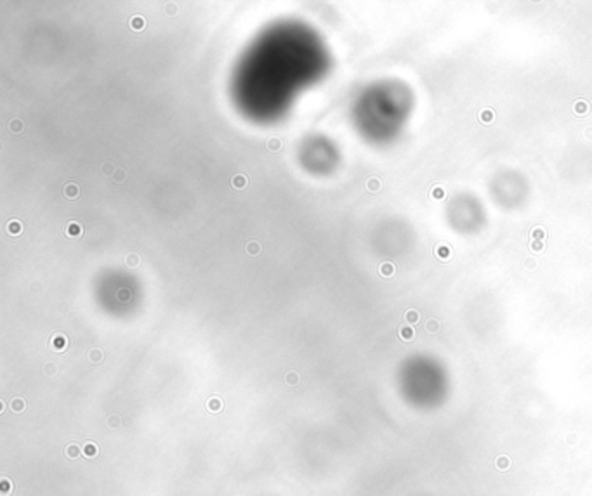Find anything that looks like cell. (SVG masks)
I'll return each instance as SVG.
<instances>
[{"mask_svg": "<svg viewBox=\"0 0 592 496\" xmlns=\"http://www.w3.org/2000/svg\"><path fill=\"white\" fill-rule=\"evenodd\" d=\"M379 183L378 181H370L369 188L372 189V192H375L378 189Z\"/></svg>", "mask_w": 592, "mask_h": 496, "instance_id": "12", "label": "cell"}, {"mask_svg": "<svg viewBox=\"0 0 592 496\" xmlns=\"http://www.w3.org/2000/svg\"><path fill=\"white\" fill-rule=\"evenodd\" d=\"M127 264H129V266H136V264H139L138 255H129Z\"/></svg>", "mask_w": 592, "mask_h": 496, "instance_id": "10", "label": "cell"}, {"mask_svg": "<svg viewBox=\"0 0 592 496\" xmlns=\"http://www.w3.org/2000/svg\"><path fill=\"white\" fill-rule=\"evenodd\" d=\"M245 183H247V181H245L244 175H236V177H233V186H235L236 189L244 188Z\"/></svg>", "mask_w": 592, "mask_h": 496, "instance_id": "7", "label": "cell"}, {"mask_svg": "<svg viewBox=\"0 0 592 496\" xmlns=\"http://www.w3.org/2000/svg\"><path fill=\"white\" fill-rule=\"evenodd\" d=\"M65 195H67L68 198H77V196H79L77 184H68L67 188H65Z\"/></svg>", "mask_w": 592, "mask_h": 496, "instance_id": "5", "label": "cell"}, {"mask_svg": "<svg viewBox=\"0 0 592 496\" xmlns=\"http://www.w3.org/2000/svg\"><path fill=\"white\" fill-rule=\"evenodd\" d=\"M280 147H282V142L278 141V139H269L268 141V148L271 151L280 150Z\"/></svg>", "mask_w": 592, "mask_h": 496, "instance_id": "9", "label": "cell"}, {"mask_svg": "<svg viewBox=\"0 0 592 496\" xmlns=\"http://www.w3.org/2000/svg\"><path fill=\"white\" fill-rule=\"evenodd\" d=\"M247 252H248V254H251V255H257V254H259V252H260L259 243H257V242H251V243H248V245H247Z\"/></svg>", "mask_w": 592, "mask_h": 496, "instance_id": "8", "label": "cell"}, {"mask_svg": "<svg viewBox=\"0 0 592 496\" xmlns=\"http://www.w3.org/2000/svg\"><path fill=\"white\" fill-rule=\"evenodd\" d=\"M124 180V172L117 171V174H115V181H123Z\"/></svg>", "mask_w": 592, "mask_h": 496, "instance_id": "13", "label": "cell"}, {"mask_svg": "<svg viewBox=\"0 0 592 496\" xmlns=\"http://www.w3.org/2000/svg\"><path fill=\"white\" fill-rule=\"evenodd\" d=\"M487 217L484 201L473 193H457L446 204V221L461 234L479 233L487 224Z\"/></svg>", "mask_w": 592, "mask_h": 496, "instance_id": "1", "label": "cell"}, {"mask_svg": "<svg viewBox=\"0 0 592 496\" xmlns=\"http://www.w3.org/2000/svg\"><path fill=\"white\" fill-rule=\"evenodd\" d=\"M11 129H13L14 132H20V130H22V122H13V124H11Z\"/></svg>", "mask_w": 592, "mask_h": 496, "instance_id": "11", "label": "cell"}, {"mask_svg": "<svg viewBox=\"0 0 592 496\" xmlns=\"http://www.w3.org/2000/svg\"><path fill=\"white\" fill-rule=\"evenodd\" d=\"M93 359H94V361H100V359H102V355H100V353H96V350H94Z\"/></svg>", "mask_w": 592, "mask_h": 496, "instance_id": "14", "label": "cell"}, {"mask_svg": "<svg viewBox=\"0 0 592 496\" xmlns=\"http://www.w3.org/2000/svg\"><path fill=\"white\" fill-rule=\"evenodd\" d=\"M9 233L11 234H20L22 233V222L20 221H11L8 226Z\"/></svg>", "mask_w": 592, "mask_h": 496, "instance_id": "4", "label": "cell"}, {"mask_svg": "<svg viewBox=\"0 0 592 496\" xmlns=\"http://www.w3.org/2000/svg\"><path fill=\"white\" fill-rule=\"evenodd\" d=\"M67 233L70 234V237H80V234H82V228H80L77 222H72V224L68 226Z\"/></svg>", "mask_w": 592, "mask_h": 496, "instance_id": "6", "label": "cell"}, {"mask_svg": "<svg viewBox=\"0 0 592 496\" xmlns=\"http://www.w3.org/2000/svg\"><path fill=\"white\" fill-rule=\"evenodd\" d=\"M130 26L135 30H143L147 26V22H144L143 16H135L130 20Z\"/></svg>", "mask_w": 592, "mask_h": 496, "instance_id": "3", "label": "cell"}, {"mask_svg": "<svg viewBox=\"0 0 592 496\" xmlns=\"http://www.w3.org/2000/svg\"><path fill=\"white\" fill-rule=\"evenodd\" d=\"M529 193V181H526L525 175L521 174V172L506 169V171L497 172L491 177V198L502 209H518V207L525 204Z\"/></svg>", "mask_w": 592, "mask_h": 496, "instance_id": "2", "label": "cell"}]
</instances>
